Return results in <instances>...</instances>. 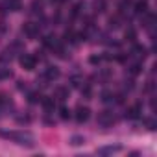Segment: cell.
I'll use <instances>...</instances> for the list:
<instances>
[{"mask_svg": "<svg viewBox=\"0 0 157 157\" xmlns=\"http://www.w3.org/2000/svg\"><path fill=\"white\" fill-rule=\"evenodd\" d=\"M93 8H94L96 13H104L105 8H107V2H105V0H94V2H93Z\"/></svg>", "mask_w": 157, "mask_h": 157, "instance_id": "17", "label": "cell"}, {"mask_svg": "<svg viewBox=\"0 0 157 157\" xmlns=\"http://www.w3.org/2000/svg\"><path fill=\"white\" fill-rule=\"evenodd\" d=\"M19 63H21V67H22L24 70H35V67H37V57H33V56H30V54H24V56H21Z\"/></svg>", "mask_w": 157, "mask_h": 157, "instance_id": "3", "label": "cell"}, {"mask_svg": "<svg viewBox=\"0 0 157 157\" xmlns=\"http://www.w3.org/2000/svg\"><path fill=\"white\" fill-rule=\"evenodd\" d=\"M135 13L137 15H146L148 13V2L146 0H139V2L135 4Z\"/></svg>", "mask_w": 157, "mask_h": 157, "instance_id": "12", "label": "cell"}, {"mask_svg": "<svg viewBox=\"0 0 157 157\" xmlns=\"http://www.w3.org/2000/svg\"><path fill=\"white\" fill-rule=\"evenodd\" d=\"M70 117H72V111H70L68 107H65V105L59 107V118H61V120H68Z\"/></svg>", "mask_w": 157, "mask_h": 157, "instance_id": "20", "label": "cell"}, {"mask_svg": "<svg viewBox=\"0 0 157 157\" xmlns=\"http://www.w3.org/2000/svg\"><path fill=\"white\" fill-rule=\"evenodd\" d=\"M22 8V2H21V0H6V2H4V6H2V10L4 11H19Z\"/></svg>", "mask_w": 157, "mask_h": 157, "instance_id": "8", "label": "cell"}, {"mask_svg": "<svg viewBox=\"0 0 157 157\" xmlns=\"http://www.w3.org/2000/svg\"><path fill=\"white\" fill-rule=\"evenodd\" d=\"M57 43H59V41H57V37H56V35H44V37H43V46H44V48L54 50Z\"/></svg>", "mask_w": 157, "mask_h": 157, "instance_id": "10", "label": "cell"}, {"mask_svg": "<svg viewBox=\"0 0 157 157\" xmlns=\"http://www.w3.org/2000/svg\"><path fill=\"white\" fill-rule=\"evenodd\" d=\"M17 87H19V91H24V89H26V83H24V82H19Z\"/></svg>", "mask_w": 157, "mask_h": 157, "instance_id": "30", "label": "cell"}, {"mask_svg": "<svg viewBox=\"0 0 157 157\" xmlns=\"http://www.w3.org/2000/svg\"><path fill=\"white\" fill-rule=\"evenodd\" d=\"M146 126H148V129H150V131H155V128H157V122H155L153 118H148V120H146Z\"/></svg>", "mask_w": 157, "mask_h": 157, "instance_id": "28", "label": "cell"}, {"mask_svg": "<svg viewBox=\"0 0 157 157\" xmlns=\"http://www.w3.org/2000/svg\"><path fill=\"white\" fill-rule=\"evenodd\" d=\"M41 98H43V96H41V93H37V91L28 94V102H30V104H39V102H41Z\"/></svg>", "mask_w": 157, "mask_h": 157, "instance_id": "22", "label": "cell"}, {"mask_svg": "<svg viewBox=\"0 0 157 157\" xmlns=\"http://www.w3.org/2000/svg\"><path fill=\"white\" fill-rule=\"evenodd\" d=\"M80 89H82V94H83L85 98H91V94H93V93H91V85H89V83H85V85H83V87H80Z\"/></svg>", "mask_w": 157, "mask_h": 157, "instance_id": "27", "label": "cell"}, {"mask_svg": "<svg viewBox=\"0 0 157 157\" xmlns=\"http://www.w3.org/2000/svg\"><path fill=\"white\" fill-rule=\"evenodd\" d=\"M0 137H4L8 140H15L19 146H26V148L35 146V139L28 131H0Z\"/></svg>", "mask_w": 157, "mask_h": 157, "instance_id": "1", "label": "cell"}, {"mask_svg": "<svg viewBox=\"0 0 157 157\" xmlns=\"http://www.w3.org/2000/svg\"><path fill=\"white\" fill-rule=\"evenodd\" d=\"M11 78V70L10 68H0V82L2 80H10Z\"/></svg>", "mask_w": 157, "mask_h": 157, "instance_id": "25", "label": "cell"}, {"mask_svg": "<svg viewBox=\"0 0 157 157\" xmlns=\"http://www.w3.org/2000/svg\"><path fill=\"white\" fill-rule=\"evenodd\" d=\"M83 8H85V4H83V2H76V4L72 6V10H70V17H72V19L80 17V15H82V11H83Z\"/></svg>", "mask_w": 157, "mask_h": 157, "instance_id": "13", "label": "cell"}, {"mask_svg": "<svg viewBox=\"0 0 157 157\" xmlns=\"http://www.w3.org/2000/svg\"><path fill=\"white\" fill-rule=\"evenodd\" d=\"M128 72H129L131 76H139V74L142 72V65H140V63H133V65L128 68Z\"/></svg>", "mask_w": 157, "mask_h": 157, "instance_id": "18", "label": "cell"}, {"mask_svg": "<svg viewBox=\"0 0 157 157\" xmlns=\"http://www.w3.org/2000/svg\"><path fill=\"white\" fill-rule=\"evenodd\" d=\"M131 54H133V56H137V57H142V59H144V57L148 56V50H146L144 46H140V44H135V46H133V50H131Z\"/></svg>", "mask_w": 157, "mask_h": 157, "instance_id": "16", "label": "cell"}, {"mask_svg": "<svg viewBox=\"0 0 157 157\" xmlns=\"http://www.w3.org/2000/svg\"><path fill=\"white\" fill-rule=\"evenodd\" d=\"M98 124L104 126V128L113 126V124H115V115H113L111 111H102V113L98 115Z\"/></svg>", "mask_w": 157, "mask_h": 157, "instance_id": "4", "label": "cell"}, {"mask_svg": "<svg viewBox=\"0 0 157 157\" xmlns=\"http://www.w3.org/2000/svg\"><path fill=\"white\" fill-rule=\"evenodd\" d=\"M124 37H126V41L135 43V39H137V32H135L133 28H128V30H126V33H124Z\"/></svg>", "mask_w": 157, "mask_h": 157, "instance_id": "21", "label": "cell"}, {"mask_svg": "<svg viewBox=\"0 0 157 157\" xmlns=\"http://www.w3.org/2000/svg\"><path fill=\"white\" fill-rule=\"evenodd\" d=\"M140 113H142V107H140V104L137 102L135 105H131V107H128V109H126L124 117H126L128 120H137V118L140 117Z\"/></svg>", "mask_w": 157, "mask_h": 157, "instance_id": "6", "label": "cell"}, {"mask_svg": "<svg viewBox=\"0 0 157 157\" xmlns=\"http://www.w3.org/2000/svg\"><path fill=\"white\" fill-rule=\"evenodd\" d=\"M41 104H43L44 111H48V113H52V111L56 109V100H54V98H50V96H44V98H41Z\"/></svg>", "mask_w": 157, "mask_h": 157, "instance_id": "11", "label": "cell"}, {"mask_svg": "<svg viewBox=\"0 0 157 157\" xmlns=\"http://www.w3.org/2000/svg\"><path fill=\"white\" fill-rule=\"evenodd\" d=\"M59 68L57 67H54V65H48L46 68H44V80L46 82H54V80H57L59 78Z\"/></svg>", "mask_w": 157, "mask_h": 157, "instance_id": "7", "label": "cell"}, {"mask_svg": "<svg viewBox=\"0 0 157 157\" xmlns=\"http://www.w3.org/2000/svg\"><path fill=\"white\" fill-rule=\"evenodd\" d=\"M102 59H104L102 56H98V54H93V56L89 57V63H91V65H100V63H102Z\"/></svg>", "mask_w": 157, "mask_h": 157, "instance_id": "26", "label": "cell"}, {"mask_svg": "<svg viewBox=\"0 0 157 157\" xmlns=\"http://www.w3.org/2000/svg\"><path fill=\"white\" fill-rule=\"evenodd\" d=\"M82 83H83V80H82L80 76H72L70 78V85L72 87H82Z\"/></svg>", "mask_w": 157, "mask_h": 157, "instance_id": "24", "label": "cell"}, {"mask_svg": "<svg viewBox=\"0 0 157 157\" xmlns=\"http://www.w3.org/2000/svg\"><path fill=\"white\" fill-rule=\"evenodd\" d=\"M22 33L28 37V39H35L39 35V24H33V22H28L22 26Z\"/></svg>", "mask_w": 157, "mask_h": 157, "instance_id": "5", "label": "cell"}, {"mask_svg": "<svg viewBox=\"0 0 157 157\" xmlns=\"http://www.w3.org/2000/svg\"><path fill=\"white\" fill-rule=\"evenodd\" d=\"M17 122H19V124H28V122H30V117H19Z\"/></svg>", "mask_w": 157, "mask_h": 157, "instance_id": "29", "label": "cell"}, {"mask_svg": "<svg viewBox=\"0 0 157 157\" xmlns=\"http://www.w3.org/2000/svg\"><path fill=\"white\" fill-rule=\"evenodd\" d=\"M68 144H70V146H74V148L83 146V144H85V137H82V135H72V137H70V140H68Z\"/></svg>", "mask_w": 157, "mask_h": 157, "instance_id": "14", "label": "cell"}, {"mask_svg": "<svg viewBox=\"0 0 157 157\" xmlns=\"http://www.w3.org/2000/svg\"><path fill=\"white\" fill-rule=\"evenodd\" d=\"M89 117H91V109H89V107H85V105H78V107H76L74 118H76V122H78V124L87 122V120H89Z\"/></svg>", "mask_w": 157, "mask_h": 157, "instance_id": "2", "label": "cell"}, {"mask_svg": "<svg viewBox=\"0 0 157 157\" xmlns=\"http://www.w3.org/2000/svg\"><path fill=\"white\" fill-rule=\"evenodd\" d=\"M102 102H104V104H113V102H115V94H113L111 91H104V93H102Z\"/></svg>", "mask_w": 157, "mask_h": 157, "instance_id": "19", "label": "cell"}, {"mask_svg": "<svg viewBox=\"0 0 157 157\" xmlns=\"http://www.w3.org/2000/svg\"><path fill=\"white\" fill-rule=\"evenodd\" d=\"M118 151H122V146H120V144H115V146H104V148L98 150L100 155H113V153H118Z\"/></svg>", "mask_w": 157, "mask_h": 157, "instance_id": "9", "label": "cell"}, {"mask_svg": "<svg viewBox=\"0 0 157 157\" xmlns=\"http://www.w3.org/2000/svg\"><path fill=\"white\" fill-rule=\"evenodd\" d=\"M109 28H118L120 26V15H115V17H109Z\"/></svg>", "mask_w": 157, "mask_h": 157, "instance_id": "23", "label": "cell"}, {"mask_svg": "<svg viewBox=\"0 0 157 157\" xmlns=\"http://www.w3.org/2000/svg\"><path fill=\"white\" fill-rule=\"evenodd\" d=\"M68 94H70V89L68 87H57L56 89V98L57 100H67Z\"/></svg>", "mask_w": 157, "mask_h": 157, "instance_id": "15", "label": "cell"}]
</instances>
